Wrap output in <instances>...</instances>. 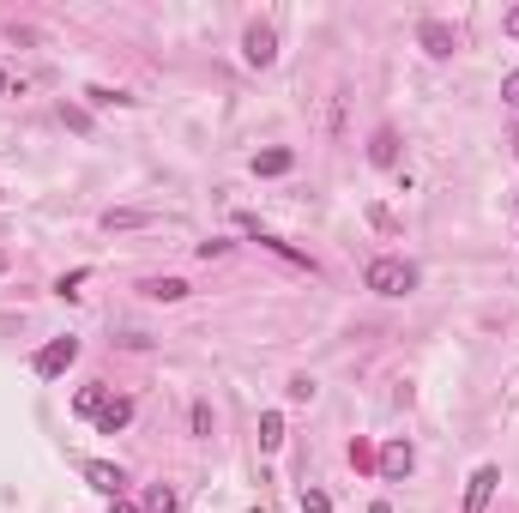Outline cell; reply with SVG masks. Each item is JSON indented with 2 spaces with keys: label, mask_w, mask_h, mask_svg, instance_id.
<instances>
[{
  "label": "cell",
  "mask_w": 519,
  "mask_h": 513,
  "mask_svg": "<svg viewBox=\"0 0 519 513\" xmlns=\"http://www.w3.org/2000/svg\"><path fill=\"white\" fill-rule=\"evenodd\" d=\"M363 284H369L375 296H411L416 290V266L411 260H399V254H381V260H369Z\"/></svg>",
  "instance_id": "obj_1"
},
{
  "label": "cell",
  "mask_w": 519,
  "mask_h": 513,
  "mask_svg": "<svg viewBox=\"0 0 519 513\" xmlns=\"http://www.w3.org/2000/svg\"><path fill=\"white\" fill-rule=\"evenodd\" d=\"M73 363H79V339H49L42 350H36V375H42V380L67 375Z\"/></svg>",
  "instance_id": "obj_2"
},
{
  "label": "cell",
  "mask_w": 519,
  "mask_h": 513,
  "mask_svg": "<svg viewBox=\"0 0 519 513\" xmlns=\"http://www.w3.org/2000/svg\"><path fill=\"white\" fill-rule=\"evenodd\" d=\"M242 61H248V67H272V61H278V31H272V25H248Z\"/></svg>",
  "instance_id": "obj_3"
},
{
  "label": "cell",
  "mask_w": 519,
  "mask_h": 513,
  "mask_svg": "<svg viewBox=\"0 0 519 513\" xmlns=\"http://www.w3.org/2000/svg\"><path fill=\"white\" fill-rule=\"evenodd\" d=\"M375 465H381V478H386V483H405V478H411V465H416L411 441H386L381 453H375Z\"/></svg>",
  "instance_id": "obj_4"
},
{
  "label": "cell",
  "mask_w": 519,
  "mask_h": 513,
  "mask_svg": "<svg viewBox=\"0 0 519 513\" xmlns=\"http://www.w3.org/2000/svg\"><path fill=\"white\" fill-rule=\"evenodd\" d=\"M85 483H91L97 495H109V502H121V489H127L121 465H109V459H85Z\"/></svg>",
  "instance_id": "obj_5"
},
{
  "label": "cell",
  "mask_w": 519,
  "mask_h": 513,
  "mask_svg": "<svg viewBox=\"0 0 519 513\" xmlns=\"http://www.w3.org/2000/svg\"><path fill=\"white\" fill-rule=\"evenodd\" d=\"M495 483H501V471H495V465H477V478H471V489H465V513H489Z\"/></svg>",
  "instance_id": "obj_6"
},
{
  "label": "cell",
  "mask_w": 519,
  "mask_h": 513,
  "mask_svg": "<svg viewBox=\"0 0 519 513\" xmlns=\"http://www.w3.org/2000/svg\"><path fill=\"white\" fill-rule=\"evenodd\" d=\"M416 42H423V49L435 55V61H447L453 49H459V42H453V31L441 25V19H423V25H416Z\"/></svg>",
  "instance_id": "obj_7"
},
{
  "label": "cell",
  "mask_w": 519,
  "mask_h": 513,
  "mask_svg": "<svg viewBox=\"0 0 519 513\" xmlns=\"http://www.w3.org/2000/svg\"><path fill=\"white\" fill-rule=\"evenodd\" d=\"M127 423H134V399H109V405L97 410V429H103V435H121Z\"/></svg>",
  "instance_id": "obj_8"
},
{
  "label": "cell",
  "mask_w": 519,
  "mask_h": 513,
  "mask_svg": "<svg viewBox=\"0 0 519 513\" xmlns=\"http://www.w3.org/2000/svg\"><path fill=\"white\" fill-rule=\"evenodd\" d=\"M369 164H375V170H393V164H399V134H393V127H381V134L369 139Z\"/></svg>",
  "instance_id": "obj_9"
},
{
  "label": "cell",
  "mask_w": 519,
  "mask_h": 513,
  "mask_svg": "<svg viewBox=\"0 0 519 513\" xmlns=\"http://www.w3.org/2000/svg\"><path fill=\"white\" fill-rule=\"evenodd\" d=\"M290 164H296V151H284V145H272V151H260V157H254V175H284Z\"/></svg>",
  "instance_id": "obj_10"
},
{
  "label": "cell",
  "mask_w": 519,
  "mask_h": 513,
  "mask_svg": "<svg viewBox=\"0 0 519 513\" xmlns=\"http://www.w3.org/2000/svg\"><path fill=\"white\" fill-rule=\"evenodd\" d=\"M145 296H151V302H181V296H187V284H181V278H151V284H145Z\"/></svg>",
  "instance_id": "obj_11"
},
{
  "label": "cell",
  "mask_w": 519,
  "mask_h": 513,
  "mask_svg": "<svg viewBox=\"0 0 519 513\" xmlns=\"http://www.w3.org/2000/svg\"><path fill=\"white\" fill-rule=\"evenodd\" d=\"M260 447H266V453H278V447H284V417H278V410H266V417H260Z\"/></svg>",
  "instance_id": "obj_12"
},
{
  "label": "cell",
  "mask_w": 519,
  "mask_h": 513,
  "mask_svg": "<svg viewBox=\"0 0 519 513\" xmlns=\"http://www.w3.org/2000/svg\"><path fill=\"white\" fill-rule=\"evenodd\" d=\"M103 405H109V393H103V387H79V399H73V410H79V417H97Z\"/></svg>",
  "instance_id": "obj_13"
},
{
  "label": "cell",
  "mask_w": 519,
  "mask_h": 513,
  "mask_svg": "<svg viewBox=\"0 0 519 513\" xmlns=\"http://www.w3.org/2000/svg\"><path fill=\"white\" fill-rule=\"evenodd\" d=\"M260 248H272L278 260H290V266H302V272H314V260H309V254H296L290 241H272V236H260Z\"/></svg>",
  "instance_id": "obj_14"
},
{
  "label": "cell",
  "mask_w": 519,
  "mask_h": 513,
  "mask_svg": "<svg viewBox=\"0 0 519 513\" xmlns=\"http://www.w3.org/2000/svg\"><path fill=\"white\" fill-rule=\"evenodd\" d=\"M139 224H151V211H109L103 230H139Z\"/></svg>",
  "instance_id": "obj_15"
},
{
  "label": "cell",
  "mask_w": 519,
  "mask_h": 513,
  "mask_svg": "<svg viewBox=\"0 0 519 513\" xmlns=\"http://www.w3.org/2000/svg\"><path fill=\"white\" fill-rule=\"evenodd\" d=\"M145 513H175V489L170 483H157V489L145 495Z\"/></svg>",
  "instance_id": "obj_16"
},
{
  "label": "cell",
  "mask_w": 519,
  "mask_h": 513,
  "mask_svg": "<svg viewBox=\"0 0 519 513\" xmlns=\"http://www.w3.org/2000/svg\"><path fill=\"white\" fill-rule=\"evenodd\" d=\"M85 97L97 103V109H115V103H134V97H121V91H109V85H85Z\"/></svg>",
  "instance_id": "obj_17"
},
{
  "label": "cell",
  "mask_w": 519,
  "mask_h": 513,
  "mask_svg": "<svg viewBox=\"0 0 519 513\" xmlns=\"http://www.w3.org/2000/svg\"><path fill=\"white\" fill-rule=\"evenodd\" d=\"M194 435H200V441H211V405H206V399L194 405Z\"/></svg>",
  "instance_id": "obj_18"
},
{
  "label": "cell",
  "mask_w": 519,
  "mask_h": 513,
  "mask_svg": "<svg viewBox=\"0 0 519 513\" xmlns=\"http://www.w3.org/2000/svg\"><path fill=\"white\" fill-rule=\"evenodd\" d=\"M350 465H356V471H369V465H375V447H369V441H350Z\"/></svg>",
  "instance_id": "obj_19"
},
{
  "label": "cell",
  "mask_w": 519,
  "mask_h": 513,
  "mask_svg": "<svg viewBox=\"0 0 519 513\" xmlns=\"http://www.w3.org/2000/svg\"><path fill=\"white\" fill-rule=\"evenodd\" d=\"M284 393H290L296 405H309V399H314V380H309V375H296V380H290V387H284Z\"/></svg>",
  "instance_id": "obj_20"
},
{
  "label": "cell",
  "mask_w": 519,
  "mask_h": 513,
  "mask_svg": "<svg viewBox=\"0 0 519 513\" xmlns=\"http://www.w3.org/2000/svg\"><path fill=\"white\" fill-rule=\"evenodd\" d=\"M302 513H332V502H326L320 489H302Z\"/></svg>",
  "instance_id": "obj_21"
},
{
  "label": "cell",
  "mask_w": 519,
  "mask_h": 513,
  "mask_svg": "<svg viewBox=\"0 0 519 513\" xmlns=\"http://www.w3.org/2000/svg\"><path fill=\"white\" fill-rule=\"evenodd\" d=\"M501 103H508V109H519V67L501 79Z\"/></svg>",
  "instance_id": "obj_22"
},
{
  "label": "cell",
  "mask_w": 519,
  "mask_h": 513,
  "mask_svg": "<svg viewBox=\"0 0 519 513\" xmlns=\"http://www.w3.org/2000/svg\"><path fill=\"white\" fill-rule=\"evenodd\" d=\"M61 121H67L73 134H85V127H91V115H85V109H61Z\"/></svg>",
  "instance_id": "obj_23"
},
{
  "label": "cell",
  "mask_w": 519,
  "mask_h": 513,
  "mask_svg": "<svg viewBox=\"0 0 519 513\" xmlns=\"http://www.w3.org/2000/svg\"><path fill=\"white\" fill-rule=\"evenodd\" d=\"M508 36H519V6H514V12H508Z\"/></svg>",
  "instance_id": "obj_24"
},
{
  "label": "cell",
  "mask_w": 519,
  "mask_h": 513,
  "mask_svg": "<svg viewBox=\"0 0 519 513\" xmlns=\"http://www.w3.org/2000/svg\"><path fill=\"white\" fill-rule=\"evenodd\" d=\"M115 513H139V508H134V502H115Z\"/></svg>",
  "instance_id": "obj_25"
},
{
  "label": "cell",
  "mask_w": 519,
  "mask_h": 513,
  "mask_svg": "<svg viewBox=\"0 0 519 513\" xmlns=\"http://www.w3.org/2000/svg\"><path fill=\"white\" fill-rule=\"evenodd\" d=\"M0 91H6V73H0Z\"/></svg>",
  "instance_id": "obj_26"
},
{
  "label": "cell",
  "mask_w": 519,
  "mask_h": 513,
  "mask_svg": "<svg viewBox=\"0 0 519 513\" xmlns=\"http://www.w3.org/2000/svg\"><path fill=\"white\" fill-rule=\"evenodd\" d=\"M0 200H6V194H0Z\"/></svg>",
  "instance_id": "obj_27"
}]
</instances>
